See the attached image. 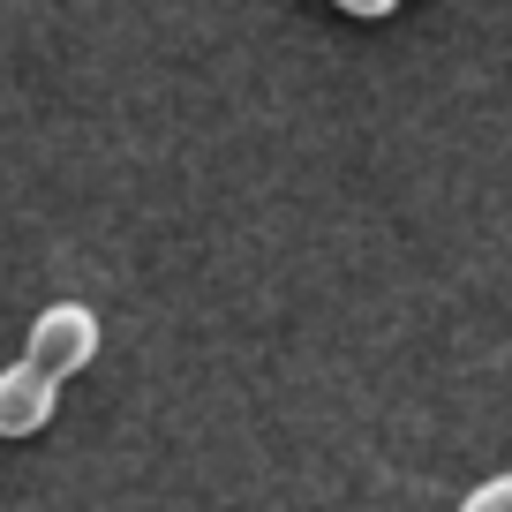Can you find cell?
<instances>
[{
  "label": "cell",
  "instance_id": "obj_1",
  "mask_svg": "<svg viewBox=\"0 0 512 512\" xmlns=\"http://www.w3.org/2000/svg\"><path fill=\"white\" fill-rule=\"evenodd\" d=\"M91 354H98V317H91L83 302H53V309H38L31 347H23V362H31V369H46V377L61 384V377H76Z\"/></svg>",
  "mask_w": 512,
  "mask_h": 512
},
{
  "label": "cell",
  "instance_id": "obj_2",
  "mask_svg": "<svg viewBox=\"0 0 512 512\" xmlns=\"http://www.w3.org/2000/svg\"><path fill=\"white\" fill-rule=\"evenodd\" d=\"M53 400H61V384L46 369H31V362L0 369V437H38L53 422Z\"/></svg>",
  "mask_w": 512,
  "mask_h": 512
},
{
  "label": "cell",
  "instance_id": "obj_3",
  "mask_svg": "<svg viewBox=\"0 0 512 512\" xmlns=\"http://www.w3.org/2000/svg\"><path fill=\"white\" fill-rule=\"evenodd\" d=\"M460 512H512V475H490V482H482V490L467 497Z\"/></svg>",
  "mask_w": 512,
  "mask_h": 512
},
{
  "label": "cell",
  "instance_id": "obj_4",
  "mask_svg": "<svg viewBox=\"0 0 512 512\" xmlns=\"http://www.w3.org/2000/svg\"><path fill=\"white\" fill-rule=\"evenodd\" d=\"M339 8H347V16H369V23H377V16H392L400 0H339Z\"/></svg>",
  "mask_w": 512,
  "mask_h": 512
}]
</instances>
